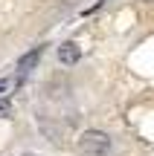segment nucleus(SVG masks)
I'll return each mask as SVG.
<instances>
[{
  "mask_svg": "<svg viewBox=\"0 0 154 156\" xmlns=\"http://www.w3.org/2000/svg\"><path fill=\"white\" fill-rule=\"evenodd\" d=\"M79 151L85 156H108L111 153V136L105 130H85L79 136Z\"/></svg>",
  "mask_w": 154,
  "mask_h": 156,
  "instance_id": "f257e3e1",
  "label": "nucleus"
},
{
  "mask_svg": "<svg viewBox=\"0 0 154 156\" xmlns=\"http://www.w3.org/2000/svg\"><path fill=\"white\" fill-rule=\"evenodd\" d=\"M79 58H81L79 44L67 41V44H61V46H58V61H61L64 67H73V64H79Z\"/></svg>",
  "mask_w": 154,
  "mask_h": 156,
  "instance_id": "f03ea898",
  "label": "nucleus"
},
{
  "mask_svg": "<svg viewBox=\"0 0 154 156\" xmlns=\"http://www.w3.org/2000/svg\"><path fill=\"white\" fill-rule=\"evenodd\" d=\"M41 52H44V46H35V49H29L26 55L17 61V69H21V73H29V69H35V64H38Z\"/></svg>",
  "mask_w": 154,
  "mask_h": 156,
  "instance_id": "7ed1b4c3",
  "label": "nucleus"
},
{
  "mask_svg": "<svg viewBox=\"0 0 154 156\" xmlns=\"http://www.w3.org/2000/svg\"><path fill=\"white\" fill-rule=\"evenodd\" d=\"M9 87H12V81H9V78H0V95H3Z\"/></svg>",
  "mask_w": 154,
  "mask_h": 156,
  "instance_id": "20e7f679",
  "label": "nucleus"
},
{
  "mask_svg": "<svg viewBox=\"0 0 154 156\" xmlns=\"http://www.w3.org/2000/svg\"><path fill=\"white\" fill-rule=\"evenodd\" d=\"M140 3H154V0H140Z\"/></svg>",
  "mask_w": 154,
  "mask_h": 156,
  "instance_id": "39448f33",
  "label": "nucleus"
}]
</instances>
